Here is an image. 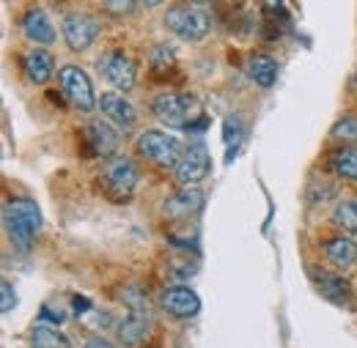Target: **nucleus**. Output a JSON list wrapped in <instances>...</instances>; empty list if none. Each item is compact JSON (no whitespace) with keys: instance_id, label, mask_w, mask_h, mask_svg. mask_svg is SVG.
I'll return each mask as SVG.
<instances>
[{"instance_id":"20","label":"nucleus","mask_w":357,"mask_h":348,"mask_svg":"<svg viewBox=\"0 0 357 348\" xmlns=\"http://www.w3.org/2000/svg\"><path fill=\"white\" fill-rule=\"evenodd\" d=\"M31 348H72V343L61 329H52L47 324H36L31 329Z\"/></svg>"},{"instance_id":"25","label":"nucleus","mask_w":357,"mask_h":348,"mask_svg":"<svg viewBox=\"0 0 357 348\" xmlns=\"http://www.w3.org/2000/svg\"><path fill=\"white\" fill-rule=\"evenodd\" d=\"M333 134L341 137V140H357V118H344V121H338Z\"/></svg>"},{"instance_id":"12","label":"nucleus","mask_w":357,"mask_h":348,"mask_svg":"<svg viewBox=\"0 0 357 348\" xmlns=\"http://www.w3.org/2000/svg\"><path fill=\"white\" fill-rule=\"evenodd\" d=\"M99 110H102L105 118H110L121 129H130V127H135V121H137V113H135L132 102L124 99L121 93H102L99 96Z\"/></svg>"},{"instance_id":"1","label":"nucleus","mask_w":357,"mask_h":348,"mask_svg":"<svg viewBox=\"0 0 357 348\" xmlns=\"http://www.w3.org/2000/svg\"><path fill=\"white\" fill-rule=\"evenodd\" d=\"M3 225H6V233H8V239L14 242L17 250H31V244H33L39 228H42V212L28 198L6 200V206H3Z\"/></svg>"},{"instance_id":"15","label":"nucleus","mask_w":357,"mask_h":348,"mask_svg":"<svg viewBox=\"0 0 357 348\" xmlns=\"http://www.w3.org/2000/svg\"><path fill=\"white\" fill-rule=\"evenodd\" d=\"M22 69H25V77L33 86H45L47 80L52 77V72H55V58L47 49H31L22 58Z\"/></svg>"},{"instance_id":"13","label":"nucleus","mask_w":357,"mask_h":348,"mask_svg":"<svg viewBox=\"0 0 357 348\" xmlns=\"http://www.w3.org/2000/svg\"><path fill=\"white\" fill-rule=\"evenodd\" d=\"M149 329H151L149 310H130V315L119 324V340L127 348H135L149 338Z\"/></svg>"},{"instance_id":"2","label":"nucleus","mask_w":357,"mask_h":348,"mask_svg":"<svg viewBox=\"0 0 357 348\" xmlns=\"http://www.w3.org/2000/svg\"><path fill=\"white\" fill-rule=\"evenodd\" d=\"M151 113L154 118L168 127V129H195L201 124H195V116H198V102L187 93H176V90H168V93H160L154 102H151Z\"/></svg>"},{"instance_id":"8","label":"nucleus","mask_w":357,"mask_h":348,"mask_svg":"<svg viewBox=\"0 0 357 348\" xmlns=\"http://www.w3.org/2000/svg\"><path fill=\"white\" fill-rule=\"evenodd\" d=\"M174 173H176L178 184H184V187L201 184L206 175L212 173V157H209V151L201 143L184 148V154H181L178 165L174 168Z\"/></svg>"},{"instance_id":"18","label":"nucleus","mask_w":357,"mask_h":348,"mask_svg":"<svg viewBox=\"0 0 357 348\" xmlns=\"http://www.w3.org/2000/svg\"><path fill=\"white\" fill-rule=\"evenodd\" d=\"M89 140H91V148H93L99 157H113L116 148H119V134H116V129H110V127L102 124V121L89 124Z\"/></svg>"},{"instance_id":"27","label":"nucleus","mask_w":357,"mask_h":348,"mask_svg":"<svg viewBox=\"0 0 357 348\" xmlns=\"http://www.w3.org/2000/svg\"><path fill=\"white\" fill-rule=\"evenodd\" d=\"M140 3H143V6H146V8H157V6H160V3H162V0H140Z\"/></svg>"},{"instance_id":"9","label":"nucleus","mask_w":357,"mask_h":348,"mask_svg":"<svg viewBox=\"0 0 357 348\" xmlns=\"http://www.w3.org/2000/svg\"><path fill=\"white\" fill-rule=\"evenodd\" d=\"M99 72H102V77L110 86H116L119 90H132L135 83H137L135 63L124 52H119V49H113V52H107V55L99 58Z\"/></svg>"},{"instance_id":"3","label":"nucleus","mask_w":357,"mask_h":348,"mask_svg":"<svg viewBox=\"0 0 357 348\" xmlns=\"http://www.w3.org/2000/svg\"><path fill=\"white\" fill-rule=\"evenodd\" d=\"M140 181V171L130 157H113L105 168H102V175H99V184H102V192L116 200V203H124L130 200Z\"/></svg>"},{"instance_id":"26","label":"nucleus","mask_w":357,"mask_h":348,"mask_svg":"<svg viewBox=\"0 0 357 348\" xmlns=\"http://www.w3.org/2000/svg\"><path fill=\"white\" fill-rule=\"evenodd\" d=\"M86 348H116V346L107 343V340H102V338H89V340H86Z\"/></svg>"},{"instance_id":"17","label":"nucleus","mask_w":357,"mask_h":348,"mask_svg":"<svg viewBox=\"0 0 357 348\" xmlns=\"http://www.w3.org/2000/svg\"><path fill=\"white\" fill-rule=\"evenodd\" d=\"M324 255H327V261L333 263V266L349 269V266L357 263V244L352 239H347V236H335V239H330L324 244Z\"/></svg>"},{"instance_id":"7","label":"nucleus","mask_w":357,"mask_h":348,"mask_svg":"<svg viewBox=\"0 0 357 348\" xmlns=\"http://www.w3.org/2000/svg\"><path fill=\"white\" fill-rule=\"evenodd\" d=\"M99 33H102V22L89 11H75L63 19V39L75 52H86L99 39Z\"/></svg>"},{"instance_id":"24","label":"nucleus","mask_w":357,"mask_h":348,"mask_svg":"<svg viewBox=\"0 0 357 348\" xmlns=\"http://www.w3.org/2000/svg\"><path fill=\"white\" fill-rule=\"evenodd\" d=\"M14 307H17V294H14L11 283L3 280V283H0V310H3V313H11Z\"/></svg>"},{"instance_id":"19","label":"nucleus","mask_w":357,"mask_h":348,"mask_svg":"<svg viewBox=\"0 0 357 348\" xmlns=\"http://www.w3.org/2000/svg\"><path fill=\"white\" fill-rule=\"evenodd\" d=\"M248 74L256 86L272 88L278 80V63L269 58V55H253L250 63H248Z\"/></svg>"},{"instance_id":"5","label":"nucleus","mask_w":357,"mask_h":348,"mask_svg":"<svg viewBox=\"0 0 357 348\" xmlns=\"http://www.w3.org/2000/svg\"><path fill=\"white\" fill-rule=\"evenodd\" d=\"M165 28L171 33H176L178 39L184 42H201L209 31V14L198 6H174L168 14H165Z\"/></svg>"},{"instance_id":"11","label":"nucleus","mask_w":357,"mask_h":348,"mask_svg":"<svg viewBox=\"0 0 357 348\" xmlns=\"http://www.w3.org/2000/svg\"><path fill=\"white\" fill-rule=\"evenodd\" d=\"M204 206V192L198 187H184L178 189L176 195H171L162 206V214L168 219H184V217H192L195 212H201Z\"/></svg>"},{"instance_id":"23","label":"nucleus","mask_w":357,"mask_h":348,"mask_svg":"<svg viewBox=\"0 0 357 348\" xmlns=\"http://www.w3.org/2000/svg\"><path fill=\"white\" fill-rule=\"evenodd\" d=\"M135 3H137V0H102L105 11L113 14V17H124V14H130V11L135 8Z\"/></svg>"},{"instance_id":"14","label":"nucleus","mask_w":357,"mask_h":348,"mask_svg":"<svg viewBox=\"0 0 357 348\" xmlns=\"http://www.w3.org/2000/svg\"><path fill=\"white\" fill-rule=\"evenodd\" d=\"M313 280H316V288L319 294L333 302V305L344 307V305H352V288L344 277L338 274H330V271H313Z\"/></svg>"},{"instance_id":"10","label":"nucleus","mask_w":357,"mask_h":348,"mask_svg":"<svg viewBox=\"0 0 357 348\" xmlns=\"http://www.w3.org/2000/svg\"><path fill=\"white\" fill-rule=\"evenodd\" d=\"M160 307L171 315V318H195L201 313V299L195 291L184 288V285H176V288H168L160 299Z\"/></svg>"},{"instance_id":"6","label":"nucleus","mask_w":357,"mask_h":348,"mask_svg":"<svg viewBox=\"0 0 357 348\" xmlns=\"http://www.w3.org/2000/svg\"><path fill=\"white\" fill-rule=\"evenodd\" d=\"M58 83L63 96L69 99L72 107H77L80 113H91L99 102L93 96V86H91V77L80 69V66H63L58 72Z\"/></svg>"},{"instance_id":"16","label":"nucleus","mask_w":357,"mask_h":348,"mask_svg":"<svg viewBox=\"0 0 357 348\" xmlns=\"http://www.w3.org/2000/svg\"><path fill=\"white\" fill-rule=\"evenodd\" d=\"M22 31H25V36H28L31 42H36V44L55 42V28H52V22L47 19V14L42 8H33V11H28V14L22 17Z\"/></svg>"},{"instance_id":"4","label":"nucleus","mask_w":357,"mask_h":348,"mask_svg":"<svg viewBox=\"0 0 357 348\" xmlns=\"http://www.w3.org/2000/svg\"><path fill=\"white\" fill-rule=\"evenodd\" d=\"M137 154L149 162H154L157 168H176L181 154H184V145L178 140L176 134H168V132H160V129H151V132H143L135 143Z\"/></svg>"},{"instance_id":"29","label":"nucleus","mask_w":357,"mask_h":348,"mask_svg":"<svg viewBox=\"0 0 357 348\" xmlns=\"http://www.w3.org/2000/svg\"><path fill=\"white\" fill-rule=\"evenodd\" d=\"M355 83H357V72H355Z\"/></svg>"},{"instance_id":"21","label":"nucleus","mask_w":357,"mask_h":348,"mask_svg":"<svg viewBox=\"0 0 357 348\" xmlns=\"http://www.w3.org/2000/svg\"><path fill=\"white\" fill-rule=\"evenodd\" d=\"M330 171L347 181H357V151L355 148H341L330 157Z\"/></svg>"},{"instance_id":"28","label":"nucleus","mask_w":357,"mask_h":348,"mask_svg":"<svg viewBox=\"0 0 357 348\" xmlns=\"http://www.w3.org/2000/svg\"><path fill=\"white\" fill-rule=\"evenodd\" d=\"M269 3H280V0H269Z\"/></svg>"},{"instance_id":"22","label":"nucleus","mask_w":357,"mask_h":348,"mask_svg":"<svg viewBox=\"0 0 357 348\" xmlns=\"http://www.w3.org/2000/svg\"><path fill=\"white\" fill-rule=\"evenodd\" d=\"M333 222L349 233V236H357V200H344L335 206V214H333Z\"/></svg>"}]
</instances>
